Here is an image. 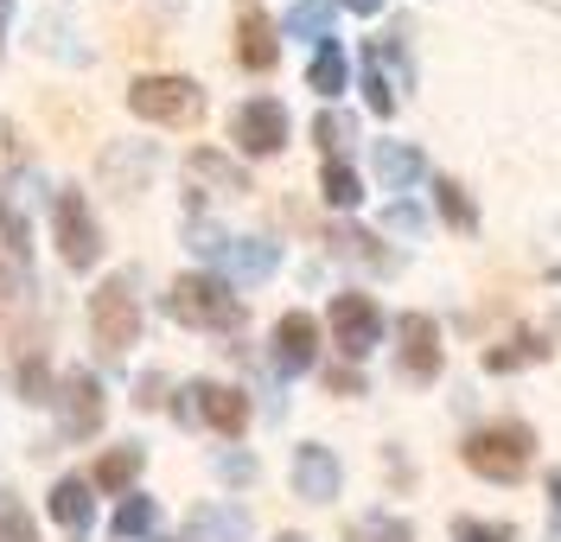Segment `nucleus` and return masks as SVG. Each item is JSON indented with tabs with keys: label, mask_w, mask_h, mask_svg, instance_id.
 Instances as JSON below:
<instances>
[{
	"label": "nucleus",
	"mask_w": 561,
	"mask_h": 542,
	"mask_svg": "<svg viewBox=\"0 0 561 542\" xmlns=\"http://www.w3.org/2000/svg\"><path fill=\"white\" fill-rule=\"evenodd\" d=\"M167 313L179 325H192V332H243V320H249L243 293L230 288L224 275H179L167 288Z\"/></svg>",
	"instance_id": "f257e3e1"
},
{
	"label": "nucleus",
	"mask_w": 561,
	"mask_h": 542,
	"mask_svg": "<svg viewBox=\"0 0 561 542\" xmlns=\"http://www.w3.org/2000/svg\"><path fill=\"white\" fill-rule=\"evenodd\" d=\"M459 460L491 478V485H517L536 460V428L529 422H491V428H472L466 434V447H459Z\"/></svg>",
	"instance_id": "f03ea898"
},
{
	"label": "nucleus",
	"mask_w": 561,
	"mask_h": 542,
	"mask_svg": "<svg viewBox=\"0 0 561 542\" xmlns=\"http://www.w3.org/2000/svg\"><path fill=\"white\" fill-rule=\"evenodd\" d=\"M135 268H115L96 281L90 293V332H96V345H103L108 358H122L128 345H140V293H135Z\"/></svg>",
	"instance_id": "7ed1b4c3"
},
{
	"label": "nucleus",
	"mask_w": 561,
	"mask_h": 542,
	"mask_svg": "<svg viewBox=\"0 0 561 542\" xmlns=\"http://www.w3.org/2000/svg\"><path fill=\"white\" fill-rule=\"evenodd\" d=\"M51 237H58L65 268H77V275H90V268L103 262V223H96L90 198H83L77 185H58V192H51Z\"/></svg>",
	"instance_id": "20e7f679"
},
{
	"label": "nucleus",
	"mask_w": 561,
	"mask_h": 542,
	"mask_svg": "<svg viewBox=\"0 0 561 542\" xmlns=\"http://www.w3.org/2000/svg\"><path fill=\"white\" fill-rule=\"evenodd\" d=\"M128 108L140 122H160V128H185L205 115V90L192 77H173V71H153V77H135L128 83Z\"/></svg>",
	"instance_id": "39448f33"
},
{
	"label": "nucleus",
	"mask_w": 561,
	"mask_h": 542,
	"mask_svg": "<svg viewBox=\"0 0 561 542\" xmlns=\"http://www.w3.org/2000/svg\"><path fill=\"white\" fill-rule=\"evenodd\" d=\"M173 415L179 422H205V428H217L224 440H243V428H249V396L243 390H230V383H185L179 390V402H173Z\"/></svg>",
	"instance_id": "423d86ee"
},
{
	"label": "nucleus",
	"mask_w": 561,
	"mask_h": 542,
	"mask_svg": "<svg viewBox=\"0 0 561 542\" xmlns=\"http://www.w3.org/2000/svg\"><path fill=\"white\" fill-rule=\"evenodd\" d=\"M51 408H58V434H65V440H90V434H103V422H108V396L90 370H65Z\"/></svg>",
	"instance_id": "0eeeda50"
},
{
	"label": "nucleus",
	"mask_w": 561,
	"mask_h": 542,
	"mask_svg": "<svg viewBox=\"0 0 561 542\" xmlns=\"http://www.w3.org/2000/svg\"><path fill=\"white\" fill-rule=\"evenodd\" d=\"M325 325H332V338H339V351H345L351 364L370 358L377 345H383V307L370 300V293H339L332 300V313H325Z\"/></svg>",
	"instance_id": "6e6552de"
},
{
	"label": "nucleus",
	"mask_w": 561,
	"mask_h": 542,
	"mask_svg": "<svg viewBox=\"0 0 561 542\" xmlns=\"http://www.w3.org/2000/svg\"><path fill=\"white\" fill-rule=\"evenodd\" d=\"M230 141L243 147L249 160L280 153V147H287V108H280L275 96H249V103L230 115Z\"/></svg>",
	"instance_id": "1a4fd4ad"
},
{
	"label": "nucleus",
	"mask_w": 561,
	"mask_h": 542,
	"mask_svg": "<svg viewBox=\"0 0 561 542\" xmlns=\"http://www.w3.org/2000/svg\"><path fill=\"white\" fill-rule=\"evenodd\" d=\"M396 364H402L409 383L440 377V325H434V313H402L396 320Z\"/></svg>",
	"instance_id": "9d476101"
},
{
	"label": "nucleus",
	"mask_w": 561,
	"mask_h": 542,
	"mask_svg": "<svg viewBox=\"0 0 561 542\" xmlns=\"http://www.w3.org/2000/svg\"><path fill=\"white\" fill-rule=\"evenodd\" d=\"M339 485H345L339 453L319 447V440H300V447H294V498H307V505H332Z\"/></svg>",
	"instance_id": "9b49d317"
},
{
	"label": "nucleus",
	"mask_w": 561,
	"mask_h": 542,
	"mask_svg": "<svg viewBox=\"0 0 561 542\" xmlns=\"http://www.w3.org/2000/svg\"><path fill=\"white\" fill-rule=\"evenodd\" d=\"M33 185H38L33 166H13V173L0 180V237H7L13 262H26V255H33V223H26V198H38Z\"/></svg>",
	"instance_id": "f8f14e48"
},
{
	"label": "nucleus",
	"mask_w": 561,
	"mask_h": 542,
	"mask_svg": "<svg viewBox=\"0 0 561 542\" xmlns=\"http://www.w3.org/2000/svg\"><path fill=\"white\" fill-rule=\"evenodd\" d=\"M319 364V320L313 313H280L275 320V370L280 377H307Z\"/></svg>",
	"instance_id": "ddd939ff"
},
{
	"label": "nucleus",
	"mask_w": 561,
	"mask_h": 542,
	"mask_svg": "<svg viewBox=\"0 0 561 542\" xmlns=\"http://www.w3.org/2000/svg\"><path fill=\"white\" fill-rule=\"evenodd\" d=\"M217 268H224V281L237 288V281H268L280 268V250L268 243V237H224V250L210 255Z\"/></svg>",
	"instance_id": "4468645a"
},
{
	"label": "nucleus",
	"mask_w": 561,
	"mask_h": 542,
	"mask_svg": "<svg viewBox=\"0 0 561 542\" xmlns=\"http://www.w3.org/2000/svg\"><path fill=\"white\" fill-rule=\"evenodd\" d=\"M237 58H243V71H275L280 65V38H275V20L249 0L243 13H237Z\"/></svg>",
	"instance_id": "2eb2a0df"
},
{
	"label": "nucleus",
	"mask_w": 561,
	"mask_h": 542,
	"mask_svg": "<svg viewBox=\"0 0 561 542\" xmlns=\"http://www.w3.org/2000/svg\"><path fill=\"white\" fill-rule=\"evenodd\" d=\"M370 166L389 192H415V180H427V160H421L415 141H377L370 147Z\"/></svg>",
	"instance_id": "dca6fc26"
},
{
	"label": "nucleus",
	"mask_w": 561,
	"mask_h": 542,
	"mask_svg": "<svg viewBox=\"0 0 561 542\" xmlns=\"http://www.w3.org/2000/svg\"><path fill=\"white\" fill-rule=\"evenodd\" d=\"M185 537L192 542H249V510L237 505H198L185 517Z\"/></svg>",
	"instance_id": "f3484780"
},
{
	"label": "nucleus",
	"mask_w": 561,
	"mask_h": 542,
	"mask_svg": "<svg viewBox=\"0 0 561 542\" xmlns=\"http://www.w3.org/2000/svg\"><path fill=\"white\" fill-rule=\"evenodd\" d=\"M140 466H147V447H108L103 460H96V472H90V485L108 492V498H122V492H135Z\"/></svg>",
	"instance_id": "a211bd4d"
},
{
	"label": "nucleus",
	"mask_w": 561,
	"mask_h": 542,
	"mask_svg": "<svg viewBox=\"0 0 561 542\" xmlns=\"http://www.w3.org/2000/svg\"><path fill=\"white\" fill-rule=\"evenodd\" d=\"M90 492H96V485L77 478V472L58 478V485H51V523H65V530H90V517H96V498H90Z\"/></svg>",
	"instance_id": "6ab92c4d"
},
{
	"label": "nucleus",
	"mask_w": 561,
	"mask_h": 542,
	"mask_svg": "<svg viewBox=\"0 0 561 542\" xmlns=\"http://www.w3.org/2000/svg\"><path fill=\"white\" fill-rule=\"evenodd\" d=\"M332 250L345 255V262L377 268V275H396V268H402V255H396V250H377V237H370V230H351V223H339V230H332Z\"/></svg>",
	"instance_id": "aec40b11"
},
{
	"label": "nucleus",
	"mask_w": 561,
	"mask_h": 542,
	"mask_svg": "<svg viewBox=\"0 0 561 542\" xmlns=\"http://www.w3.org/2000/svg\"><path fill=\"white\" fill-rule=\"evenodd\" d=\"M345 77H351L345 45H339V38H325V45L313 51V65H307V90H319V96H345Z\"/></svg>",
	"instance_id": "412c9836"
},
{
	"label": "nucleus",
	"mask_w": 561,
	"mask_h": 542,
	"mask_svg": "<svg viewBox=\"0 0 561 542\" xmlns=\"http://www.w3.org/2000/svg\"><path fill=\"white\" fill-rule=\"evenodd\" d=\"M185 173H192L198 185H217V192H249V173H243V166H237V160H224V153H210V147L185 160Z\"/></svg>",
	"instance_id": "4be33fe9"
},
{
	"label": "nucleus",
	"mask_w": 561,
	"mask_h": 542,
	"mask_svg": "<svg viewBox=\"0 0 561 542\" xmlns=\"http://www.w3.org/2000/svg\"><path fill=\"white\" fill-rule=\"evenodd\" d=\"M319 198H325L332 211H357V205H364V180L351 173L345 160H325V173H319Z\"/></svg>",
	"instance_id": "5701e85b"
},
{
	"label": "nucleus",
	"mask_w": 561,
	"mask_h": 542,
	"mask_svg": "<svg viewBox=\"0 0 561 542\" xmlns=\"http://www.w3.org/2000/svg\"><path fill=\"white\" fill-rule=\"evenodd\" d=\"M536 358H549V345H542L536 332H517V338H504L497 351H485V370L504 377V370H524V364H536Z\"/></svg>",
	"instance_id": "b1692460"
},
{
	"label": "nucleus",
	"mask_w": 561,
	"mask_h": 542,
	"mask_svg": "<svg viewBox=\"0 0 561 542\" xmlns=\"http://www.w3.org/2000/svg\"><path fill=\"white\" fill-rule=\"evenodd\" d=\"M434 205H440V217H447V230H479V205L466 198L459 180H434Z\"/></svg>",
	"instance_id": "393cba45"
},
{
	"label": "nucleus",
	"mask_w": 561,
	"mask_h": 542,
	"mask_svg": "<svg viewBox=\"0 0 561 542\" xmlns=\"http://www.w3.org/2000/svg\"><path fill=\"white\" fill-rule=\"evenodd\" d=\"M153 523H160V505L135 492V498H122V510H115V523H108V530H115L122 542H135V537H153Z\"/></svg>",
	"instance_id": "a878e982"
},
{
	"label": "nucleus",
	"mask_w": 561,
	"mask_h": 542,
	"mask_svg": "<svg viewBox=\"0 0 561 542\" xmlns=\"http://www.w3.org/2000/svg\"><path fill=\"white\" fill-rule=\"evenodd\" d=\"M287 33L325 45V38H332V7H325V0H294V13H287Z\"/></svg>",
	"instance_id": "bb28decb"
},
{
	"label": "nucleus",
	"mask_w": 561,
	"mask_h": 542,
	"mask_svg": "<svg viewBox=\"0 0 561 542\" xmlns=\"http://www.w3.org/2000/svg\"><path fill=\"white\" fill-rule=\"evenodd\" d=\"M351 542H415V523H402L389 510H370V517L351 523Z\"/></svg>",
	"instance_id": "cd10ccee"
},
{
	"label": "nucleus",
	"mask_w": 561,
	"mask_h": 542,
	"mask_svg": "<svg viewBox=\"0 0 561 542\" xmlns=\"http://www.w3.org/2000/svg\"><path fill=\"white\" fill-rule=\"evenodd\" d=\"M13 383H20V396L33 402V408L58 396V390H51V364H45V351H26V358H20V370H13Z\"/></svg>",
	"instance_id": "c85d7f7f"
},
{
	"label": "nucleus",
	"mask_w": 561,
	"mask_h": 542,
	"mask_svg": "<svg viewBox=\"0 0 561 542\" xmlns=\"http://www.w3.org/2000/svg\"><path fill=\"white\" fill-rule=\"evenodd\" d=\"M364 103H370V115H396V83L383 77V58H377V45L364 51Z\"/></svg>",
	"instance_id": "c756f323"
},
{
	"label": "nucleus",
	"mask_w": 561,
	"mask_h": 542,
	"mask_svg": "<svg viewBox=\"0 0 561 542\" xmlns=\"http://www.w3.org/2000/svg\"><path fill=\"white\" fill-rule=\"evenodd\" d=\"M33 307V281L20 275V262L13 268H0V325L13 320V313H26Z\"/></svg>",
	"instance_id": "7c9ffc66"
},
{
	"label": "nucleus",
	"mask_w": 561,
	"mask_h": 542,
	"mask_svg": "<svg viewBox=\"0 0 561 542\" xmlns=\"http://www.w3.org/2000/svg\"><path fill=\"white\" fill-rule=\"evenodd\" d=\"M0 542H38V523L26 517V505L13 492H0Z\"/></svg>",
	"instance_id": "2f4dec72"
},
{
	"label": "nucleus",
	"mask_w": 561,
	"mask_h": 542,
	"mask_svg": "<svg viewBox=\"0 0 561 542\" xmlns=\"http://www.w3.org/2000/svg\"><path fill=\"white\" fill-rule=\"evenodd\" d=\"M454 542H517V530H511V523H479V517H459Z\"/></svg>",
	"instance_id": "473e14b6"
},
{
	"label": "nucleus",
	"mask_w": 561,
	"mask_h": 542,
	"mask_svg": "<svg viewBox=\"0 0 561 542\" xmlns=\"http://www.w3.org/2000/svg\"><path fill=\"white\" fill-rule=\"evenodd\" d=\"M313 141L325 147L332 160H339V147L351 141V122H345V115H319V122H313Z\"/></svg>",
	"instance_id": "72a5a7b5"
},
{
	"label": "nucleus",
	"mask_w": 561,
	"mask_h": 542,
	"mask_svg": "<svg viewBox=\"0 0 561 542\" xmlns=\"http://www.w3.org/2000/svg\"><path fill=\"white\" fill-rule=\"evenodd\" d=\"M217 478H224V485H249V478H255V460H249V453H217Z\"/></svg>",
	"instance_id": "f704fd0d"
},
{
	"label": "nucleus",
	"mask_w": 561,
	"mask_h": 542,
	"mask_svg": "<svg viewBox=\"0 0 561 542\" xmlns=\"http://www.w3.org/2000/svg\"><path fill=\"white\" fill-rule=\"evenodd\" d=\"M389 230H402V237H421V205L396 198V205H389Z\"/></svg>",
	"instance_id": "c9c22d12"
},
{
	"label": "nucleus",
	"mask_w": 561,
	"mask_h": 542,
	"mask_svg": "<svg viewBox=\"0 0 561 542\" xmlns=\"http://www.w3.org/2000/svg\"><path fill=\"white\" fill-rule=\"evenodd\" d=\"M325 383H332V396H364V377L357 370H332Z\"/></svg>",
	"instance_id": "e433bc0d"
},
{
	"label": "nucleus",
	"mask_w": 561,
	"mask_h": 542,
	"mask_svg": "<svg viewBox=\"0 0 561 542\" xmlns=\"http://www.w3.org/2000/svg\"><path fill=\"white\" fill-rule=\"evenodd\" d=\"M549 505H556V542H561V472H549Z\"/></svg>",
	"instance_id": "4c0bfd02"
},
{
	"label": "nucleus",
	"mask_w": 561,
	"mask_h": 542,
	"mask_svg": "<svg viewBox=\"0 0 561 542\" xmlns=\"http://www.w3.org/2000/svg\"><path fill=\"white\" fill-rule=\"evenodd\" d=\"M339 7H351V13H364V20H370V13H383V0H339Z\"/></svg>",
	"instance_id": "58836bf2"
},
{
	"label": "nucleus",
	"mask_w": 561,
	"mask_h": 542,
	"mask_svg": "<svg viewBox=\"0 0 561 542\" xmlns=\"http://www.w3.org/2000/svg\"><path fill=\"white\" fill-rule=\"evenodd\" d=\"M0 147H13V122L7 115H0Z\"/></svg>",
	"instance_id": "ea45409f"
},
{
	"label": "nucleus",
	"mask_w": 561,
	"mask_h": 542,
	"mask_svg": "<svg viewBox=\"0 0 561 542\" xmlns=\"http://www.w3.org/2000/svg\"><path fill=\"white\" fill-rule=\"evenodd\" d=\"M275 542H307V537H300V530H280V537Z\"/></svg>",
	"instance_id": "a19ab883"
},
{
	"label": "nucleus",
	"mask_w": 561,
	"mask_h": 542,
	"mask_svg": "<svg viewBox=\"0 0 561 542\" xmlns=\"http://www.w3.org/2000/svg\"><path fill=\"white\" fill-rule=\"evenodd\" d=\"M7 13H13V0H0V26H7Z\"/></svg>",
	"instance_id": "79ce46f5"
},
{
	"label": "nucleus",
	"mask_w": 561,
	"mask_h": 542,
	"mask_svg": "<svg viewBox=\"0 0 561 542\" xmlns=\"http://www.w3.org/2000/svg\"><path fill=\"white\" fill-rule=\"evenodd\" d=\"M556 288H561V268H556Z\"/></svg>",
	"instance_id": "37998d69"
}]
</instances>
